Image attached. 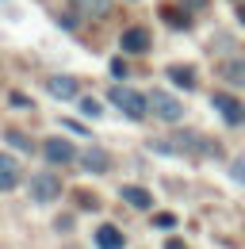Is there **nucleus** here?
<instances>
[{
	"label": "nucleus",
	"mask_w": 245,
	"mask_h": 249,
	"mask_svg": "<svg viewBox=\"0 0 245 249\" xmlns=\"http://www.w3.org/2000/svg\"><path fill=\"white\" fill-rule=\"evenodd\" d=\"M81 111H85V115H100V104H96V100H81Z\"/></svg>",
	"instance_id": "obj_18"
},
{
	"label": "nucleus",
	"mask_w": 245,
	"mask_h": 249,
	"mask_svg": "<svg viewBox=\"0 0 245 249\" xmlns=\"http://www.w3.org/2000/svg\"><path fill=\"white\" fill-rule=\"evenodd\" d=\"M65 126H69V130H77V134H88V126H81L77 119H65Z\"/></svg>",
	"instance_id": "obj_22"
},
{
	"label": "nucleus",
	"mask_w": 245,
	"mask_h": 249,
	"mask_svg": "<svg viewBox=\"0 0 245 249\" xmlns=\"http://www.w3.org/2000/svg\"><path fill=\"white\" fill-rule=\"evenodd\" d=\"M31 196H35L38 203H54V199L61 196V180L50 177V173H38V177L31 180Z\"/></svg>",
	"instance_id": "obj_3"
},
{
	"label": "nucleus",
	"mask_w": 245,
	"mask_h": 249,
	"mask_svg": "<svg viewBox=\"0 0 245 249\" xmlns=\"http://www.w3.org/2000/svg\"><path fill=\"white\" fill-rule=\"evenodd\" d=\"M12 107H31V100H27V96H19V92H12Z\"/></svg>",
	"instance_id": "obj_20"
},
{
	"label": "nucleus",
	"mask_w": 245,
	"mask_h": 249,
	"mask_svg": "<svg viewBox=\"0 0 245 249\" xmlns=\"http://www.w3.org/2000/svg\"><path fill=\"white\" fill-rule=\"evenodd\" d=\"M8 142H12L16 150H23V154H31V150H35V146H31V138H27V134H19V130H8Z\"/></svg>",
	"instance_id": "obj_16"
},
{
	"label": "nucleus",
	"mask_w": 245,
	"mask_h": 249,
	"mask_svg": "<svg viewBox=\"0 0 245 249\" xmlns=\"http://www.w3.org/2000/svg\"><path fill=\"white\" fill-rule=\"evenodd\" d=\"M42 157H46L50 165H69V161L77 157V150H73L65 138H46V146H42Z\"/></svg>",
	"instance_id": "obj_5"
},
{
	"label": "nucleus",
	"mask_w": 245,
	"mask_h": 249,
	"mask_svg": "<svg viewBox=\"0 0 245 249\" xmlns=\"http://www.w3.org/2000/svg\"><path fill=\"white\" fill-rule=\"evenodd\" d=\"M165 249H188V246H184L180 238H169V246H165Z\"/></svg>",
	"instance_id": "obj_23"
},
{
	"label": "nucleus",
	"mask_w": 245,
	"mask_h": 249,
	"mask_svg": "<svg viewBox=\"0 0 245 249\" xmlns=\"http://www.w3.org/2000/svg\"><path fill=\"white\" fill-rule=\"evenodd\" d=\"M96 246L100 249H122V230L111 226V222H104V226L96 230Z\"/></svg>",
	"instance_id": "obj_9"
},
{
	"label": "nucleus",
	"mask_w": 245,
	"mask_h": 249,
	"mask_svg": "<svg viewBox=\"0 0 245 249\" xmlns=\"http://www.w3.org/2000/svg\"><path fill=\"white\" fill-rule=\"evenodd\" d=\"M230 177H234L238 184H245V154H242V157H234V161H230Z\"/></svg>",
	"instance_id": "obj_17"
},
{
	"label": "nucleus",
	"mask_w": 245,
	"mask_h": 249,
	"mask_svg": "<svg viewBox=\"0 0 245 249\" xmlns=\"http://www.w3.org/2000/svg\"><path fill=\"white\" fill-rule=\"evenodd\" d=\"M77 199H81V203H85V207H100V203H96V196H88V192H81V196H77Z\"/></svg>",
	"instance_id": "obj_21"
},
{
	"label": "nucleus",
	"mask_w": 245,
	"mask_h": 249,
	"mask_svg": "<svg viewBox=\"0 0 245 249\" xmlns=\"http://www.w3.org/2000/svg\"><path fill=\"white\" fill-rule=\"evenodd\" d=\"M107 100H111V104L119 107L126 119H134V123H138V119H142V115L150 111V100H146V96H142V92H134V89H122V85H115V89L107 92Z\"/></svg>",
	"instance_id": "obj_1"
},
{
	"label": "nucleus",
	"mask_w": 245,
	"mask_h": 249,
	"mask_svg": "<svg viewBox=\"0 0 245 249\" xmlns=\"http://www.w3.org/2000/svg\"><path fill=\"white\" fill-rule=\"evenodd\" d=\"M122 199H126V203H134V207H150V203H153V196L146 192V188H130V184L122 188Z\"/></svg>",
	"instance_id": "obj_15"
},
{
	"label": "nucleus",
	"mask_w": 245,
	"mask_h": 249,
	"mask_svg": "<svg viewBox=\"0 0 245 249\" xmlns=\"http://www.w3.org/2000/svg\"><path fill=\"white\" fill-rule=\"evenodd\" d=\"M122 50L126 54H146L150 50V31L146 27H126L122 31Z\"/></svg>",
	"instance_id": "obj_6"
},
{
	"label": "nucleus",
	"mask_w": 245,
	"mask_h": 249,
	"mask_svg": "<svg viewBox=\"0 0 245 249\" xmlns=\"http://www.w3.org/2000/svg\"><path fill=\"white\" fill-rule=\"evenodd\" d=\"M238 19H242V27H245V4H242V8H238Z\"/></svg>",
	"instance_id": "obj_25"
},
{
	"label": "nucleus",
	"mask_w": 245,
	"mask_h": 249,
	"mask_svg": "<svg viewBox=\"0 0 245 249\" xmlns=\"http://www.w3.org/2000/svg\"><path fill=\"white\" fill-rule=\"evenodd\" d=\"M165 73H169V81H173V85H180V89H195V73H192L188 65H169Z\"/></svg>",
	"instance_id": "obj_12"
},
{
	"label": "nucleus",
	"mask_w": 245,
	"mask_h": 249,
	"mask_svg": "<svg viewBox=\"0 0 245 249\" xmlns=\"http://www.w3.org/2000/svg\"><path fill=\"white\" fill-rule=\"evenodd\" d=\"M222 81H230V85H238L245 89V58H230V62H222Z\"/></svg>",
	"instance_id": "obj_10"
},
{
	"label": "nucleus",
	"mask_w": 245,
	"mask_h": 249,
	"mask_svg": "<svg viewBox=\"0 0 245 249\" xmlns=\"http://www.w3.org/2000/svg\"><path fill=\"white\" fill-rule=\"evenodd\" d=\"M214 107H218V115H222L230 126H242V123H245L242 100H234V96H226V92H214Z\"/></svg>",
	"instance_id": "obj_4"
},
{
	"label": "nucleus",
	"mask_w": 245,
	"mask_h": 249,
	"mask_svg": "<svg viewBox=\"0 0 245 249\" xmlns=\"http://www.w3.org/2000/svg\"><path fill=\"white\" fill-rule=\"evenodd\" d=\"M188 8H207V0H184Z\"/></svg>",
	"instance_id": "obj_24"
},
{
	"label": "nucleus",
	"mask_w": 245,
	"mask_h": 249,
	"mask_svg": "<svg viewBox=\"0 0 245 249\" xmlns=\"http://www.w3.org/2000/svg\"><path fill=\"white\" fill-rule=\"evenodd\" d=\"M161 19H165V23H173V27H180V31L192 27V16H184L180 8H173V4H161Z\"/></svg>",
	"instance_id": "obj_11"
},
{
	"label": "nucleus",
	"mask_w": 245,
	"mask_h": 249,
	"mask_svg": "<svg viewBox=\"0 0 245 249\" xmlns=\"http://www.w3.org/2000/svg\"><path fill=\"white\" fill-rule=\"evenodd\" d=\"M46 92L58 96V100H73L77 96V77H50L46 81Z\"/></svg>",
	"instance_id": "obj_8"
},
{
	"label": "nucleus",
	"mask_w": 245,
	"mask_h": 249,
	"mask_svg": "<svg viewBox=\"0 0 245 249\" xmlns=\"http://www.w3.org/2000/svg\"><path fill=\"white\" fill-rule=\"evenodd\" d=\"M153 222H157L161 230H169V226H176V215H157V218H153Z\"/></svg>",
	"instance_id": "obj_19"
},
{
	"label": "nucleus",
	"mask_w": 245,
	"mask_h": 249,
	"mask_svg": "<svg viewBox=\"0 0 245 249\" xmlns=\"http://www.w3.org/2000/svg\"><path fill=\"white\" fill-rule=\"evenodd\" d=\"M16 184H19V161L0 150V192H12Z\"/></svg>",
	"instance_id": "obj_7"
},
{
	"label": "nucleus",
	"mask_w": 245,
	"mask_h": 249,
	"mask_svg": "<svg viewBox=\"0 0 245 249\" xmlns=\"http://www.w3.org/2000/svg\"><path fill=\"white\" fill-rule=\"evenodd\" d=\"M81 165H85L88 173H104V169H107V154H104V150H88V154H81Z\"/></svg>",
	"instance_id": "obj_14"
},
{
	"label": "nucleus",
	"mask_w": 245,
	"mask_h": 249,
	"mask_svg": "<svg viewBox=\"0 0 245 249\" xmlns=\"http://www.w3.org/2000/svg\"><path fill=\"white\" fill-rule=\"evenodd\" d=\"M150 107H153V115L165 119V123H176L184 115V104L176 96H169V92H150Z\"/></svg>",
	"instance_id": "obj_2"
},
{
	"label": "nucleus",
	"mask_w": 245,
	"mask_h": 249,
	"mask_svg": "<svg viewBox=\"0 0 245 249\" xmlns=\"http://www.w3.org/2000/svg\"><path fill=\"white\" fill-rule=\"evenodd\" d=\"M85 16H92V19H100V16H107L111 12V0H73Z\"/></svg>",
	"instance_id": "obj_13"
}]
</instances>
